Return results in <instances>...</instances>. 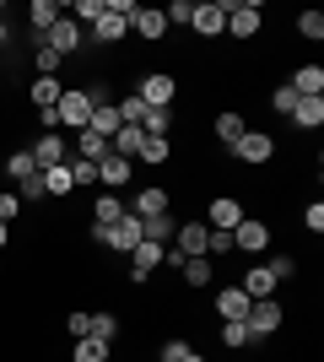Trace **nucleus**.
<instances>
[{"label":"nucleus","mask_w":324,"mask_h":362,"mask_svg":"<svg viewBox=\"0 0 324 362\" xmlns=\"http://www.w3.org/2000/svg\"><path fill=\"white\" fill-rule=\"evenodd\" d=\"M65 330L76 335V341H87V335H92V314H71V319H65Z\"/></svg>","instance_id":"nucleus-45"},{"label":"nucleus","mask_w":324,"mask_h":362,"mask_svg":"<svg viewBox=\"0 0 324 362\" xmlns=\"http://www.w3.org/2000/svg\"><path fill=\"white\" fill-rule=\"evenodd\" d=\"M244 206H238V200H232V195H216L211 200V206H205V227H211V233H232V227H238V222H244Z\"/></svg>","instance_id":"nucleus-10"},{"label":"nucleus","mask_w":324,"mask_h":362,"mask_svg":"<svg viewBox=\"0 0 324 362\" xmlns=\"http://www.w3.org/2000/svg\"><path fill=\"white\" fill-rule=\"evenodd\" d=\"M265 271L276 276V281H287V276L297 271V259H292V255H276V259H270V265H265Z\"/></svg>","instance_id":"nucleus-46"},{"label":"nucleus","mask_w":324,"mask_h":362,"mask_svg":"<svg viewBox=\"0 0 324 362\" xmlns=\"http://www.w3.org/2000/svg\"><path fill=\"white\" fill-rule=\"evenodd\" d=\"M140 141H146V130H140V124H119V136L108 141V151H119V157H130V163H136V157H140Z\"/></svg>","instance_id":"nucleus-23"},{"label":"nucleus","mask_w":324,"mask_h":362,"mask_svg":"<svg viewBox=\"0 0 324 362\" xmlns=\"http://www.w3.org/2000/svg\"><path fill=\"white\" fill-rule=\"evenodd\" d=\"M281 303L276 298H254L248 303V314H244V325H248V335H254V341H265V335H276L281 330Z\"/></svg>","instance_id":"nucleus-3"},{"label":"nucleus","mask_w":324,"mask_h":362,"mask_svg":"<svg viewBox=\"0 0 324 362\" xmlns=\"http://www.w3.org/2000/svg\"><path fill=\"white\" fill-rule=\"evenodd\" d=\"M179 271H184V281H189V287H205V281H211V255H195V259H184Z\"/></svg>","instance_id":"nucleus-33"},{"label":"nucleus","mask_w":324,"mask_h":362,"mask_svg":"<svg viewBox=\"0 0 324 362\" xmlns=\"http://www.w3.org/2000/svg\"><path fill=\"white\" fill-rule=\"evenodd\" d=\"M16 216H22V200H16V189H0V222L11 227Z\"/></svg>","instance_id":"nucleus-40"},{"label":"nucleus","mask_w":324,"mask_h":362,"mask_svg":"<svg viewBox=\"0 0 324 362\" xmlns=\"http://www.w3.org/2000/svg\"><path fill=\"white\" fill-rule=\"evenodd\" d=\"M248 341H254V335H248V325H244V319H222V346H232V351H238V346H248Z\"/></svg>","instance_id":"nucleus-35"},{"label":"nucleus","mask_w":324,"mask_h":362,"mask_svg":"<svg viewBox=\"0 0 324 362\" xmlns=\"http://www.w3.org/2000/svg\"><path fill=\"white\" fill-rule=\"evenodd\" d=\"M32 65H38V76H54V71H60V54H54V49H38Z\"/></svg>","instance_id":"nucleus-44"},{"label":"nucleus","mask_w":324,"mask_h":362,"mask_svg":"<svg viewBox=\"0 0 324 362\" xmlns=\"http://www.w3.org/2000/svg\"><path fill=\"white\" fill-rule=\"evenodd\" d=\"M6 44H11V28H6V22H0V49H6Z\"/></svg>","instance_id":"nucleus-51"},{"label":"nucleus","mask_w":324,"mask_h":362,"mask_svg":"<svg viewBox=\"0 0 324 362\" xmlns=\"http://www.w3.org/2000/svg\"><path fill=\"white\" fill-rule=\"evenodd\" d=\"M179 362H205V357H200V351H195V346H189V351H184V357H179Z\"/></svg>","instance_id":"nucleus-50"},{"label":"nucleus","mask_w":324,"mask_h":362,"mask_svg":"<svg viewBox=\"0 0 324 362\" xmlns=\"http://www.w3.org/2000/svg\"><path fill=\"white\" fill-rule=\"evenodd\" d=\"M303 227H308V233H324V206H319V200L303 211Z\"/></svg>","instance_id":"nucleus-48"},{"label":"nucleus","mask_w":324,"mask_h":362,"mask_svg":"<svg viewBox=\"0 0 324 362\" xmlns=\"http://www.w3.org/2000/svg\"><path fill=\"white\" fill-rule=\"evenodd\" d=\"M232 249H244V255H265L270 249V227L260 216H244V222L232 227Z\"/></svg>","instance_id":"nucleus-9"},{"label":"nucleus","mask_w":324,"mask_h":362,"mask_svg":"<svg viewBox=\"0 0 324 362\" xmlns=\"http://www.w3.org/2000/svg\"><path fill=\"white\" fill-rule=\"evenodd\" d=\"M71 184H76V189H87V184H97V163H81V157H71Z\"/></svg>","instance_id":"nucleus-37"},{"label":"nucleus","mask_w":324,"mask_h":362,"mask_svg":"<svg viewBox=\"0 0 324 362\" xmlns=\"http://www.w3.org/2000/svg\"><path fill=\"white\" fill-rule=\"evenodd\" d=\"M60 6H54V0H32V6H28V22H32V38H44V33L49 28H54V22H60Z\"/></svg>","instance_id":"nucleus-20"},{"label":"nucleus","mask_w":324,"mask_h":362,"mask_svg":"<svg viewBox=\"0 0 324 362\" xmlns=\"http://www.w3.org/2000/svg\"><path fill=\"white\" fill-rule=\"evenodd\" d=\"M97 16H103V0H81L76 6V22H87V28H92Z\"/></svg>","instance_id":"nucleus-47"},{"label":"nucleus","mask_w":324,"mask_h":362,"mask_svg":"<svg viewBox=\"0 0 324 362\" xmlns=\"http://www.w3.org/2000/svg\"><path fill=\"white\" fill-rule=\"evenodd\" d=\"M238 287H244L248 298H270V292H276L281 281H276V276H270V271H265V265H254V271H248L244 281H238Z\"/></svg>","instance_id":"nucleus-28"},{"label":"nucleus","mask_w":324,"mask_h":362,"mask_svg":"<svg viewBox=\"0 0 324 362\" xmlns=\"http://www.w3.org/2000/svg\"><path fill=\"white\" fill-rule=\"evenodd\" d=\"M270 108L292 119V108H297V92H292V87H276V92H270Z\"/></svg>","instance_id":"nucleus-41"},{"label":"nucleus","mask_w":324,"mask_h":362,"mask_svg":"<svg viewBox=\"0 0 324 362\" xmlns=\"http://www.w3.org/2000/svg\"><path fill=\"white\" fill-rule=\"evenodd\" d=\"M32 163H38V173H44V168H60V163H71V141L60 136V130H49V136H38L32 141Z\"/></svg>","instance_id":"nucleus-5"},{"label":"nucleus","mask_w":324,"mask_h":362,"mask_svg":"<svg viewBox=\"0 0 324 362\" xmlns=\"http://www.w3.org/2000/svg\"><path fill=\"white\" fill-rule=\"evenodd\" d=\"M6 179H11V184H32V179H38V163H32V151H28V146L6 157Z\"/></svg>","instance_id":"nucleus-21"},{"label":"nucleus","mask_w":324,"mask_h":362,"mask_svg":"<svg viewBox=\"0 0 324 362\" xmlns=\"http://www.w3.org/2000/svg\"><path fill=\"white\" fill-rule=\"evenodd\" d=\"M124 33H130V28H124V16H119V11H108V6H103V16L92 22V44H119Z\"/></svg>","instance_id":"nucleus-17"},{"label":"nucleus","mask_w":324,"mask_h":362,"mask_svg":"<svg viewBox=\"0 0 324 362\" xmlns=\"http://www.w3.org/2000/svg\"><path fill=\"white\" fill-rule=\"evenodd\" d=\"M232 249V233H211V238H205V255H227Z\"/></svg>","instance_id":"nucleus-49"},{"label":"nucleus","mask_w":324,"mask_h":362,"mask_svg":"<svg viewBox=\"0 0 324 362\" xmlns=\"http://www.w3.org/2000/svg\"><path fill=\"white\" fill-rule=\"evenodd\" d=\"M6 243H11V227H6V222H0V249H6Z\"/></svg>","instance_id":"nucleus-52"},{"label":"nucleus","mask_w":324,"mask_h":362,"mask_svg":"<svg viewBox=\"0 0 324 362\" xmlns=\"http://www.w3.org/2000/svg\"><path fill=\"white\" fill-rule=\"evenodd\" d=\"M92 238L103 243V249H114V255H130V249L140 243V216H130V211H124L114 227H92Z\"/></svg>","instance_id":"nucleus-1"},{"label":"nucleus","mask_w":324,"mask_h":362,"mask_svg":"<svg viewBox=\"0 0 324 362\" xmlns=\"http://www.w3.org/2000/svg\"><path fill=\"white\" fill-rule=\"evenodd\" d=\"M287 87H292L297 98H324V71H319V65H297Z\"/></svg>","instance_id":"nucleus-15"},{"label":"nucleus","mask_w":324,"mask_h":362,"mask_svg":"<svg viewBox=\"0 0 324 362\" xmlns=\"http://www.w3.org/2000/svg\"><path fill=\"white\" fill-rule=\"evenodd\" d=\"M124 28L140 33V38L152 44V38H162V33H168V16L157 11V6H130V11H124Z\"/></svg>","instance_id":"nucleus-8"},{"label":"nucleus","mask_w":324,"mask_h":362,"mask_svg":"<svg viewBox=\"0 0 324 362\" xmlns=\"http://www.w3.org/2000/svg\"><path fill=\"white\" fill-rule=\"evenodd\" d=\"M130 157H119V151H108L103 163H97V184H108V189H124V184H130Z\"/></svg>","instance_id":"nucleus-14"},{"label":"nucleus","mask_w":324,"mask_h":362,"mask_svg":"<svg viewBox=\"0 0 324 362\" xmlns=\"http://www.w3.org/2000/svg\"><path fill=\"white\" fill-rule=\"evenodd\" d=\"M189 28L200 33V38H222V33H227V0H195Z\"/></svg>","instance_id":"nucleus-4"},{"label":"nucleus","mask_w":324,"mask_h":362,"mask_svg":"<svg viewBox=\"0 0 324 362\" xmlns=\"http://www.w3.org/2000/svg\"><path fill=\"white\" fill-rule=\"evenodd\" d=\"M71 157H81V163H103V157H108V141L97 136V130H76V146H71Z\"/></svg>","instance_id":"nucleus-19"},{"label":"nucleus","mask_w":324,"mask_h":362,"mask_svg":"<svg viewBox=\"0 0 324 362\" xmlns=\"http://www.w3.org/2000/svg\"><path fill=\"white\" fill-rule=\"evenodd\" d=\"M108 341H97V335H87V341H76V362H108Z\"/></svg>","instance_id":"nucleus-36"},{"label":"nucleus","mask_w":324,"mask_h":362,"mask_svg":"<svg viewBox=\"0 0 324 362\" xmlns=\"http://www.w3.org/2000/svg\"><path fill=\"white\" fill-rule=\"evenodd\" d=\"M140 130H146V136H168V130H173V108H146Z\"/></svg>","instance_id":"nucleus-34"},{"label":"nucleus","mask_w":324,"mask_h":362,"mask_svg":"<svg viewBox=\"0 0 324 362\" xmlns=\"http://www.w3.org/2000/svg\"><path fill=\"white\" fill-rule=\"evenodd\" d=\"M124 211H130V206H124L119 195H97V206H92V227H114Z\"/></svg>","instance_id":"nucleus-27"},{"label":"nucleus","mask_w":324,"mask_h":362,"mask_svg":"<svg viewBox=\"0 0 324 362\" xmlns=\"http://www.w3.org/2000/svg\"><path fill=\"white\" fill-rule=\"evenodd\" d=\"M248 303H254V298H248L244 287H222V292H216V314H222V319H244Z\"/></svg>","instance_id":"nucleus-18"},{"label":"nucleus","mask_w":324,"mask_h":362,"mask_svg":"<svg viewBox=\"0 0 324 362\" xmlns=\"http://www.w3.org/2000/svg\"><path fill=\"white\" fill-rule=\"evenodd\" d=\"M54 114H60V124H71V130H87V124H92V98H87V92H65Z\"/></svg>","instance_id":"nucleus-11"},{"label":"nucleus","mask_w":324,"mask_h":362,"mask_svg":"<svg viewBox=\"0 0 324 362\" xmlns=\"http://www.w3.org/2000/svg\"><path fill=\"white\" fill-rule=\"evenodd\" d=\"M130 259H136V281H140V276H152L157 265H162V243H146V238H140L136 249H130Z\"/></svg>","instance_id":"nucleus-26"},{"label":"nucleus","mask_w":324,"mask_h":362,"mask_svg":"<svg viewBox=\"0 0 324 362\" xmlns=\"http://www.w3.org/2000/svg\"><path fill=\"white\" fill-rule=\"evenodd\" d=\"M173 233H179L173 211H168V216H146V222H140V238H146V243H162V249H168V238H173Z\"/></svg>","instance_id":"nucleus-25"},{"label":"nucleus","mask_w":324,"mask_h":362,"mask_svg":"<svg viewBox=\"0 0 324 362\" xmlns=\"http://www.w3.org/2000/svg\"><path fill=\"white\" fill-rule=\"evenodd\" d=\"M119 103H97L92 108V124H87V130H97V136H103V141H114V136H119Z\"/></svg>","instance_id":"nucleus-22"},{"label":"nucleus","mask_w":324,"mask_h":362,"mask_svg":"<svg viewBox=\"0 0 324 362\" xmlns=\"http://www.w3.org/2000/svg\"><path fill=\"white\" fill-rule=\"evenodd\" d=\"M60 98H65V87L54 76H38V81H32V103L38 108H60Z\"/></svg>","instance_id":"nucleus-29"},{"label":"nucleus","mask_w":324,"mask_h":362,"mask_svg":"<svg viewBox=\"0 0 324 362\" xmlns=\"http://www.w3.org/2000/svg\"><path fill=\"white\" fill-rule=\"evenodd\" d=\"M297 33L319 44V38H324V16H319V11H303V16H297Z\"/></svg>","instance_id":"nucleus-38"},{"label":"nucleus","mask_w":324,"mask_h":362,"mask_svg":"<svg viewBox=\"0 0 324 362\" xmlns=\"http://www.w3.org/2000/svg\"><path fill=\"white\" fill-rule=\"evenodd\" d=\"M119 119L124 124H140V119H146V103H140V98H124V103H119Z\"/></svg>","instance_id":"nucleus-42"},{"label":"nucleus","mask_w":324,"mask_h":362,"mask_svg":"<svg viewBox=\"0 0 324 362\" xmlns=\"http://www.w3.org/2000/svg\"><path fill=\"white\" fill-rule=\"evenodd\" d=\"M227 33L232 38H254V33H260V6H254V0L227 6Z\"/></svg>","instance_id":"nucleus-12"},{"label":"nucleus","mask_w":324,"mask_h":362,"mask_svg":"<svg viewBox=\"0 0 324 362\" xmlns=\"http://www.w3.org/2000/svg\"><path fill=\"white\" fill-rule=\"evenodd\" d=\"M173 238H179V243H173L179 255L195 259V255H205V238H211V227H205V222H184L179 233H173Z\"/></svg>","instance_id":"nucleus-13"},{"label":"nucleus","mask_w":324,"mask_h":362,"mask_svg":"<svg viewBox=\"0 0 324 362\" xmlns=\"http://www.w3.org/2000/svg\"><path fill=\"white\" fill-rule=\"evenodd\" d=\"M162 16H168V22H179V28H184L189 16H195V0H173V6H168V11H162Z\"/></svg>","instance_id":"nucleus-43"},{"label":"nucleus","mask_w":324,"mask_h":362,"mask_svg":"<svg viewBox=\"0 0 324 362\" xmlns=\"http://www.w3.org/2000/svg\"><path fill=\"white\" fill-rule=\"evenodd\" d=\"M232 157H238V163H270V157H276V141L265 136V130H244V136H238V146H227Z\"/></svg>","instance_id":"nucleus-7"},{"label":"nucleus","mask_w":324,"mask_h":362,"mask_svg":"<svg viewBox=\"0 0 324 362\" xmlns=\"http://www.w3.org/2000/svg\"><path fill=\"white\" fill-rule=\"evenodd\" d=\"M244 130H248V124H244V114H232V108H227V114H216V141L238 146V136H244Z\"/></svg>","instance_id":"nucleus-32"},{"label":"nucleus","mask_w":324,"mask_h":362,"mask_svg":"<svg viewBox=\"0 0 324 362\" xmlns=\"http://www.w3.org/2000/svg\"><path fill=\"white\" fill-rule=\"evenodd\" d=\"M168 157H173L168 136H146V141H140V157H136V163H152V168H162Z\"/></svg>","instance_id":"nucleus-31"},{"label":"nucleus","mask_w":324,"mask_h":362,"mask_svg":"<svg viewBox=\"0 0 324 362\" xmlns=\"http://www.w3.org/2000/svg\"><path fill=\"white\" fill-rule=\"evenodd\" d=\"M173 92H179V81H173L168 71H152V76H140L136 98H140L146 108H168V103H173Z\"/></svg>","instance_id":"nucleus-6"},{"label":"nucleus","mask_w":324,"mask_h":362,"mask_svg":"<svg viewBox=\"0 0 324 362\" xmlns=\"http://www.w3.org/2000/svg\"><path fill=\"white\" fill-rule=\"evenodd\" d=\"M130 216H168V189H140L136 200H130Z\"/></svg>","instance_id":"nucleus-16"},{"label":"nucleus","mask_w":324,"mask_h":362,"mask_svg":"<svg viewBox=\"0 0 324 362\" xmlns=\"http://www.w3.org/2000/svg\"><path fill=\"white\" fill-rule=\"evenodd\" d=\"M81 44H87V33H81V22H76V16H60V22H54V28H49L44 38H38V49H54L60 60H65V54H76Z\"/></svg>","instance_id":"nucleus-2"},{"label":"nucleus","mask_w":324,"mask_h":362,"mask_svg":"<svg viewBox=\"0 0 324 362\" xmlns=\"http://www.w3.org/2000/svg\"><path fill=\"white\" fill-rule=\"evenodd\" d=\"M92 335L114 346V335H119V319H114V314H92Z\"/></svg>","instance_id":"nucleus-39"},{"label":"nucleus","mask_w":324,"mask_h":362,"mask_svg":"<svg viewBox=\"0 0 324 362\" xmlns=\"http://www.w3.org/2000/svg\"><path fill=\"white\" fill-rule=\"evenodd\" d=\"M292 124H297V130H319V124H324V98H297Z\"/></svg>","instance_id":"nucleus-24"},{"label":"nucleus","mask_w":324,"mask_h":362,"mask_svg":"<svg viewBox=\"0 0 324 362\" xmlns=\"http://www.w3.org/2000/svg\"><path fill=\"white\" fill-rule=\"evenodd\" d=\"M38 184H44V195H71V189H76V184H71V168H44V173H38Z\"/></svg>","instance_id":"nucleus-30"}]
</instances>
